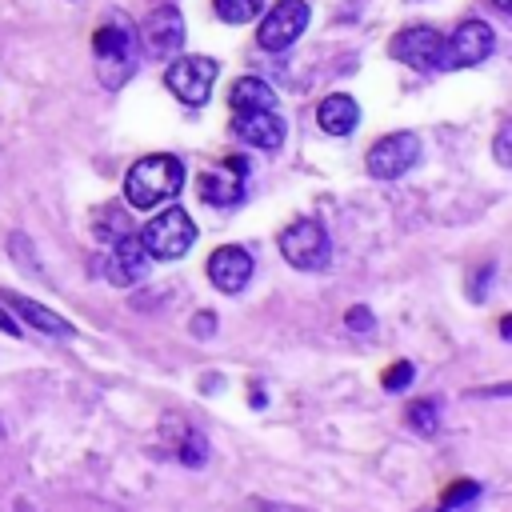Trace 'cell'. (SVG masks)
<instances>
[{
    "label": "cell",
    "mask_w": 512,
    "mask_h": 512,
    "mask_svg": "<svg viewBox=\"0 0 512 512\" xmlns=\"http://www.w3.org/2000/svg\"><path fill=\"white\" fill-rule=\"evenodd\" d=\"M496 48V32L484 20H464L440 48V68H472L488 60Z\"/></svg>",
    "instance_id": "8992f818"
},
{
    "label": "cell",
    "mask_w": 512,
    "mask_h": 512,
    "mask_svg": "<svg viewBox=\"0 0 512 512\" xmlns=\"http://www.w3.org/2000/svg\"><path fill=\"white\" fill-rule=\"evenodd\" d=\"M440 48H444V36H440L436 28H424V24L396 32L392 44H388L392 60H400V64H408V68H420V72L440 68Z\"/></svg>",
    "instance_id": "9c48e42d"
},
{
    "label": "cell",
    "mask_w": 512,
    "mask_h": 512,
    "mask_svg": "<svg viewBox=\"0 0 512 512\" xmlns=\"http://www.w3.org/2000/svg\"><path fill=\"white\" fill-rule=\"evenodd\" d=\"M192 240H196V224L188 220L184 208L160 212V216L148 220L144 232H140V244H144V252H148L152 260H180V256L192 248Z\"/></svg>",
    "instance_id": "3957f363"
},
{
    "label": "cell",
    "mask_w": 512,
    "mask_h": 512,
    "mask_svg": "<svg viewBox=\"0 0 512 512\" xmlns=\"http://www.w3.org/2000/svg\"><path fill=\"white\" fill-rule=\"evenodd\" d=\"M232 132H236V140H244L252 148H264V152H276L284 144V120L276 116V108L232 112Z\"/></svg>",
    "instance_id": "30bf717a"
},
{
    "label": "cell",
    "mask_w": 512,
    "mask_h": 512,
    "mask_svg": "<svg viewBox=\"0 0 512 512\" xmlns=\"http://www.w3.org/2000/svg\"><path fill=\"white\" fill-rule=\"evenodd\" d=\"M476 496H480V484H476V480H460L456 488L444 492V508H460V504H468V500H476Z\"/></svg>",
    "instance_id": "44dd1931"
},
{
    "label": "cell",
    "mask_w": 512,
    "mask_h": 512,
    "mask_svg": "<svg viewBox=\"0 0 512 512\" xmlns=\"http://www.w3.org/2000/svg\"><path fill=\"white\" fill-rule=\"evenodd\" d=\"M348 328L372 332V312H368V308H348Z\"/></svg>",
    "instance_id": "d4e9b609"
},
{
    "label": "cell",
    "mask_w": 512,
    "mask_h": 512,
    "mask_svg": "<svg viewBox=\"0 0 512 512\" xmlns=\"http://www.w3.org/2000/svg\"><path fill=\"white\" fill-rule=\"evenodd\" d=\"M148 260H152V256L144 252L140 236L124 232L120 240H112V252H108L104 272H108V280H112V284H136V280H144V276H148Z\"/></svg>",
    "instance_id": "4fadbf2b"
},
{
    "label": "cell",
    "mask_w": 512,
    "mask_h": 512,
    "mask_svg": "<svg viewBox=\"0 0 512 512\" xmlns=\"http://www.w3.org/2000/svg\"><path fill=\"white\" fill-rule=\"evenodd\" d=\"M492 8L496 12H512V0H492Z\"/></svg>",
    "instance_id": "83f0119b"
},
{
    "label": "cell",
    "mask_w": 512,
    "mask_h": 512,
    "mask_svg": "<svg viewBox=\"0 0 512 512\" xmlns=\"http://www.w3.org/2000/svg\"><path fill=\"white\" fill-rule=\"evenodd\" d=\"M136 36H140V44H144L148 56H160L164 60V56H172L184 44V16L172 4H164V8H156L144 20V28H136Z\"/></svg>",
    "instance_id": "8fae6325"
},
{
    "label": "cell",
    "mask_w": 512,
    "mask_h": 512,
    "mask_svg": "<svg viewBox=\"0 0 512 512\" xmlns=\"http://www.w3.org/2000/svg\"><path fill=\"white\" fill-rule=\"evenodd\" d=\"M184 188V164L176 156H140L124 176V200L132 208H156Z\"/></svg>",
    "instance_id": "7a4b0ae2"
},
{
    "label": "cell",
    "mask_w": 512,
    "mask_h": 512,
    "mask_svg": "<svg viewBox=\"0 0 512 512\" xmlns=\"http://www.w3.org/2000/svg\"><path fill=\"white\" fill-rule=\"evenodd\" d=\"M212 324H216V320H212V312H200V320H196V332H200V336H208V332H212Z\"/></svg>",
    "instance_id": "4316f807"
},
{
    "label": "cell",
    "mask_w": 512,
    "mask_h": 512,
    "mask_svg": "<svg viewBox=\"0 0 512 512\" xmlns=\"http://www.w3.org/2000/svg\"><path fill=\"white\" fill-rule=\"evenodd\" d=\"M208 280L220 288V292H240L248 280H252V256L240 248V244H224L208 256Z\"/></svg>",
    "instance_id": "5bb4252c"
},
{
    "label": "cell",
    "mask_w": 512,
    "mask_h": 512,
    "mask_svg": "<svg viewBox=\"0 0 512 512\" xmlns=\"http://www.w3.org/2000/svg\"><path fill=\"white\" fill-rule=\"evenodd\" d=\"M244 160L232 156L224 160V168H212L200 176V200L212 204V208H232L240 196H244Z\"/></svg>",
    "instance_id": "7c38bea8"
},
{
    "label": "cell",
    "mask_w": 512,
    "mask_h": 512,
    "mask_svg": "<svg viewBox=\"0 0 512 512\" xmlns=\"http://www.w3.org/2000/svg\"><path fill=\"white\" fill-rule=\"evenodd\" d=\"M204 456H208V448H204V436H200V432H192V436L184 440V452H180V460H184V464H204Z\"/></svg>",
    "instance_id": "603a6c76"
},
{
    "label": "cell",
    "mask_w": 512,
    "mask_h": 512,
    "mask_svg": "<svg viewBox=\"0 0 512 512\" xmlns=\"http://www.w3.org/2000/svg\"><path fill=\"white\" fill-rule=\"evenodd\" d=\"M508 136H512V128L504 124V128L496 132V148H492V152H496V164H500V168H508V164H512V152H508Z\"/></svg>",
    "instance_id": "cb8c5ba5"
},
{
    "label": "cell",
    "mask_w": 512,
    "mask_h": 512,
    "mask_svg": "<svg viewBox=\"0 0 512 512\" xmlns=\"http://www.w3.org/2000/svg\"><path fill=\"white\" fill-rule=\"evenodd\" d=\"M0 328H4L8 336H20V324H16V320H12V316H8L4 308H0Z\"/></svg>",
    "instance_id": "484cf974"
},
{
    "label": "cell",
    "mask_w": 512,
    "mask_h": 512,
    "mask_svg": "<svg viewBox=\"0 0 512 512\" xmlns=\"http://www.w3.org/2000/svg\"><path fill=\"white\" fill-rule=\"evenodd\" d=\"M308 4L304 0H280L256 28V44L268 48V52H280L288 44H296V36L308 28Z\"/></svg>",
    "instance_id": "ba28073f"
},
{
    "label": "cell",
    "mask_w": 512,
    "mask_h": 512,
    "mask_svg": "<svg viewBox=\"0 0 512 512\" xmlns=\"http://www.w3.org/2000/svg\"><path fill=\"white\" fill-rule=\"evenodd\" d=\"M228 104H232V112H244V108H276V92L264 80H256V76H240L232 84V92H228Z\"/></svg>",
    "instance_id": "2e32d148"
},
{
    "label": "cell",
    "mask_w": 512,
    "mask_h": 512,
    "mask_svg": "<svg viewBox=\"0 0 512 512\" xmlns=\"http://www.w3.org/2000/svg\"><path fill=\"white\" fill-rule=\"evenodd\" d=\"M408 420H412V428L416 432H436V424H440V412H436V400H420V404H412L408 408Z\"/></svg>",
    "instance_id": "ffe728a7"
},
{
    "label": "cell",
    "mask_w": 512,
    "mask_h": 512,
    "mask_svg": "<svg viewBox=\"0 0 512 512\" xmlns=\"http://www.w3.org/2000/svg\"><path fill=\"white\" fill-rule=\"evenodd\" d=\"M92 228H96V236H100V240H108V244H112V240H120L124 232H132V228H128V220H124V208H120V204L100 208V220H96Z\"/></svg>",
    "instance_id": "ac0fdd59"
},
{
    "label": "cell",
    "mask_w": 512,
    "mask_h": 512,
    "mask_svg": "<svg viewBox=\"0 0 512 512\" xmlns=\"http://www.w3.org/2000/svg\"><path fill=\"white\" fill-rule=\"evenodd\" d=\"M316 120H320V128H324L328 136H348V132L356 128V120H360V108H356V100H352V96L332 92V96H324V100H320Z\"/></svg>",
    "instance_id": "9a60e30c"
},
{
    "label": "cell",
    "mask_w": 512,
    "mask_h": 512,
    "mask_svg": "<svg viewBox=\"0 0 512 512\" xmlns=\"http://www.w3.org/2000/svg\"><path fill=\"white\" fill-rule=\"evenodd\" d=\"M216 72H220V64L212 56H180V60L168 64L164 84H168V92H176V100L204 104L212 84H216Z\"/></svg>",
    "instance_id": "5b68a950"
},
{
    "label": "cell",
    "mask_w": 512,
    "mask_h": 512,
    "mask_svg": "<svg viewBox=\"0 0 512 512\" xmlns=\"http://www.w3.org/2000/svg\"><path fill=\"white\" fill-rule=\"evenodd\" d=\"M280 252L300 272H320L332 260V240L320 220H296L280 232Z\"/></svg>",
    "instance_id": "277c9868"
},
{
    "label": "cell",
    "mask_w": 512,
    "mask_h": 512,
    "mask_svg": "<svg viewBox=\"0 0 512 512\" xmlns=\"http://www.w3.org/2000/svg\"><path fill=\"white\" fill-rule=\"evenodd\" d=\"M416 160H420V140H416V132H392V136L376 140V144L368 148V156H364V164H368V172H372L376 180H396V176H404Z\"/></svg>",
    "instance_id": "52a82bcc"
},
{
    "label": "cell",
    "mask_w": 512,
    "mask_h": 512,
    "mask_svg": "<svg viewBox=\"0 0 512 512\" xmlns=\"http://www.w3.org/2000/svg\"><path fill=\"white\" fill-rule=\"evenodd\" d=\"M408 380H412V364H408V360H396V364L384 372V388H388V392H400Z\"/></svg>",
    "instance_id": "7402d4cb"
},
{
    "label": "cell",
    "mask_w": 512,
    "mask_h": 512,
    "mask_svg": "<svg viewBox=\"0 0 512 512\" xmlns=\"http://www.w3.org/2000/svg\"><path fill=\"white\" fill-rule=\"evenodd\" d=\"M260 8H264V0H216V16L228 24H248L260 16Z\"/></svg>",
    "instance_id": "d6986e66"
},
{
    "label": "cell",
    "mask_w": 512,
    "mask_h": 512,
    "mask_svg": "<svg viewBox=\"0 0 512 512\" xmlns=\"http://www.w3.org/2000/svg\"><path fill=\"white\" fill-rule=\"evenodd\" d=\"M8 304H12L32 328H40V332H48V336H68V332H72V324H68L64 316L48 312L44 304H36V300H28V296H8Z\"/></svg>",
    "instance_id": "e0dca14e"
},
{
    "label": "cell",
    "mask_w": 512,
    "mask_h": 512,
    "mask_svg": "<svg viewBox=\"0 0 512 512\" xmlns=\"http://www.w3.org/2000/svg\"><path fill=\"white\" fill-rule=\"evenodd\" d=\"M92 52H96V76L108 92H116L120 84H128V76L136 72L140 60V36L128 20L112 16L104 28H96L92 36Z\"/></svg>",
    "instance_id": "6da1fadb"
}]
</instances>
